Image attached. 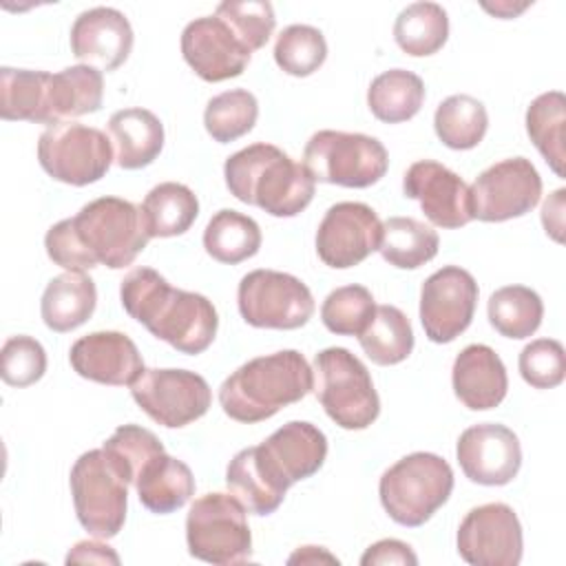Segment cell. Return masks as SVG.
Segmentation results:
<instances>
[{
  "label": "cell",
  "mask_w": 566,
  "mask_h": 566,
  "mask_svg": "<svg viewBox=\"0 0 566 566\" xmlns=\"http://www.w3.org/2000/svg\"><path fill=\"white\" fill-rule=\"evenodd\" d=\"M122 307L155 338L181 354L206 352L219 327V316L203 294L172 287L153 268L130 270L119 285Z\"/></svg>",
  "instance_id": "obj_1"
},
{
  "label": "cell",
  "mask_w": 566,
  "mask_h": 566,
  "mask_svg": "<svg viewBox=\"0 0 566 566\" xmlns=\"http://www.w3.org/2000/svg\"><path fill=\"white\" fill-rule=\"evenodd\" d=\"M314 389V371L296 349H281L252 358L232 371L219 387L226 416L237 422H261Z\"/></svg>",
  "instance_id": "obj_2"
},
{
  "label": "cell",
  "mask_w": 566,
  "mask_h": 566,
  "mask_svg": "<svg viewBox=\"0 0 566 566\" xmlns=\"http://www.w3.org/2000/svg\"><path fill=\"white\" fill-rule=\"evenodd\" d=\"M223 177L232 197L272 217H296L310 206L316 190V181L303 164L265 142L230 155Z\"/></svg>",
  "instance_id": "obj_3"
},
{
  "label": "cell",
  "mask_w": 566,
  "mask_h": 566,
  "mask_svg": "<svg viewBox=\"0 0 566 566\" xmlns=\"http://www.w3.org/2000/svg\"><path fill=\"white\" fill-rule=\"evenodd\" d=\"M449 462L429 451H416L391 464L378 484L380 504L400 526H422L451 495Z\"/></svg>",
  "instance_id": "obj_4"
},
{
  "label": "cell",
  "mask_w": 566,
  "mask_h": 566,
  "mask_svg": "<svg viewBox=\"0 0 566 566\" xmlns=\"http://www.w3.org/2000/svg\"><path fill=\"white\" fill-rule=\"evenodd\" d=\"M316 396L343 429H367L380 413V398L360 358L345 347H327L314 358Z\"/></svg>",
  "instance_id": "obj_5"
},
{
  "label": "cell",
  "mask_w": 566,
  "mask_h": 566,
  "mask_svg": "<svg viewBox=\"0 0 566 566\" xmlns=\"http://www.w3.org/2000/svg\"><path fill=\"white\" fill-rule=\"evenodd\" d=\"M241 500L232 493H206L186 515L188 553L201 562L230 566L252 555V535Z\"/></svg>",
  "instance_id": "obj_6"
},
{
  "label": "cell",
  "mask_w": 566,
  "mask_h": 566,
  "mask_svg": "<svg viewBox=\"0 0 566 566\" xmlns=\"http://www.w3.org/2000/svg\"><path fill=\"white\" fill-rule=\"evenodd\" d=\"M303 166L314 181L343 188H369L389 168L385 146L363 133L318 130L303 150Z\"/></svg>",
  "instance_id": "obj_7"
},
{
  "label": "cell",
  "mask_w": 566,
  "mask_h": 566,
  "mask_svg": "<svg viewBox=\"0 0 566 566\" xmlns=\"http://www.w3.org/2000/svg\"><path fill=\"white\" fill-rule=\"evenodd\" d=\"M73 223L97 265L102 263L111 270L130 265L150 239L142 208L119 197L88 201L73 217Z\"/></svg>",
  "instance_id": "obj_8"
},
{
  "label": "cell",
  "mask_w": 566,
  "mask_h": 566,
  "mask_svg": "<svg viewBox=\"0 0 566 566\" xmlns=\"http://www.w3.org/2000/svg\"><path fill=\"white\" fill-rule=\"evenodd\" d=\"M71 495L80 524L97 539L115 537L126 520L128 482L102 449L82 453L71 469Z\"/></svg>",
  "instance_id": "obj_9"
},
{
  "label": "cell",
  "mask_w": 566,
  "mask_h": 566,
  "mask_svg": "<svg viewBox=\"0 0 566 566\" xmlns=\"http://www.w3.org/2000/svg\"><path fill=\"white\" fill-rule=\"evenodd\" d=\"M38 161L55 181L88 186L99 181L115 161L111 137L77 122H57L38 139Z\"/></svg>",
  "instance_id": "obj_10"
},
{
  "label": "cell",
  "mask_w": 566,
  "mask_h": 566,
  "mask_svg": "<svg viewBox=\"0 0 566 566\" xmlns=\"http://www.w3.org/2000/svg\"><path fill=\"white\" fill-rule=\"evenodd\" d=\"M241 318L261 329H298L314 314V296L310 287L276 270L248 272L237 290Z\"/></svg>",
  "instance_id": "obj_11"
},
{
  "label": "cell",
  "mask_w": 566,
  "mask_h": 566,
  "mask_svg": "<svg viewBox=\"0 0 566 566\" xmlns=\"http://www.w3.org/2000/svg\"><path fill=\"white\" fill-rule=\"evenodd\" d=\"M130 396L148 418L168 429L199 420L212 402L206 378L188 369H144L130 385Z\"/></svg>",
  "instance_id": "obj_12"
},
{
  "label": "cell",
  "mask_w": 566,
  "mask_h": 566,
  "mask_svg": "<svg viewBox=\"0 0 566 566\" xmlns=\"http://www.w3.org/2000/svg\"><path fill=\"white\" fill-rule=\"evenodd\" d=\"M542 197V177L526 157L502 159L469 188L473 219L497 223L531 212Z\"/></svg>",
  "instance_id": "obj_13"
},
{
  "label": "cell",
  "mask_w": 566,
  "mask_h": 566,
  "mask_svg": "<svg viewBox=\"0 0 566 566\" xmlns=\"http://www.w3.org/2000/svg\"><path fill=\"white\" fill-rule=\"evenodd\" d=\"M252 455L268 482L287 493V489L312 478L327 458L325 433L305 420H290L279 427L261 444L252 447Z\"/></svg>",
  "instance_id": "obj_14"
},
{
  "label": "cell",
  "mask_w": 566,
  "mask_h": 566,
  "mask_svg": "<svg viewBox=\"0 0 566 566\" xmlns=\"http://www.w3.org/2000/svg\"><path fill=\"white\" fill-rule=\"evenodd\" d=\"M473 274L458 265L436 270L420 290V323L431 343L455 340L473 321L478 305Z\"/></svg>",
  "instance_id": "obj_15"
},
{
  "label": "cell",
  "mask_w": 566,
  "mask_h": 566,
  "mask_svg": "<svg viewBox=\"0 0 566 566\" xmlns=\"http://www.w3.org/2000/svg\"><path fill=\"white\" fill-rule=\"evenodd\" d=\"M458 553L471 566H517L522 559V524L502 502L471 509L458 528Z\"/></svg>",
  "instance_id": "obj_16"
},
{
  "label": "cell",
  "mask_w": 566,
  "mask_h": 566,
  "mask_svg": "<svg viewBox=\"0 0 566 566\" xmlns=\"http://www.w3.org/2000/svg\"><path fill=\"white\" fill-rule=\"evenodd\" d=\"M382 221L360 201H340L327 208L316 230L318 259L336 270H347L363 263L378 250Z\"/></svg>",
  "instance_id": "obj_17"
},
{
  "label": "cell",
  "mask_w": 566,
  "mask_h": 566,
  "mask_svg": "<svg viewBox=\"0 0 566 566\" xmlns=\"http://www.w3.org/2000/svg\"><path fill=\"white\" fill-rule=\"evenodd\" d=\"M462 473L482 486L509 484L522 467L517 436L497 422H480L464 429L455 444Z\"/></svg>",
  "instance_id": "obj_18"
},
{
  "label": "cell",
  "mask_w": 566,
  "mask_h": 566,
  "mask_svg": "<svg viewBox=\"0 0 566 566\" xmlns=\"http://www.w3.org/2000/svg\"><path fill=\"white\" fill-rule=\"evenodd\" d=\"M402 192L407 199H416L424 217L438 228L455 230L473 221L469 186L438 161H413L402 177Z\"/></svg>",
  "instance_id": "obj_19"
},
{
  "label": "cell",
  "mask_w": 566,
  "mask_h": 566,
  "mask_svg": "<svg viewBox=\"0 0 566 566\" xmlns=\"http://www.w3.org/2000/svg\"><path fill=\"white\" fill-rule=\"evenodd\" d=\"M181 55L201 80L223 82L239 77L245 71L252 53L239 42L221 18L203 15L184 27Z\"/></svg>",
  "instance_id": "obj_20"
},
{
  "label": "cell",
  "mask_w": 566,
  "mask_h": 566,
  "mask_svg": "<svg viewBox=\"0 0 566 566\" xmlns=\"http://www.w3.org/2000/svg\"><path fill=\"white\" fill-rule=\"evenodd\" d=\"M133 27L128 18L113 7H93L82 11L71 27V53L97 71H115L133 49Z\"/></svg>",
  "instance_id": "obj_21"
},
{
  "label": "cell",
  "mask_w": 566,
  "mask_h": 566,
  "mask_svg": "<svg viewBox=\"0 0 566 566\" xmlns=\"http://www.w3.org/2000/svg\"><path fill=\"white\" fill-rule=\"evenodd\" d=\"M69 360L77 376L113 387H130L146 369L137 345L122 332H93L77 338Z\"/></svg>",
  "instance_id": "obj_22"
},
{
  "label": "cell",
  "mask_w": 566,
  "mask_h": 566,
  "mask_svg": "<svg viewBox=\"0 0 566 566\" xmlns=\"http://www.w3.org/2000/svg\"><path fill=\"white\" fill-rule=\"evenodd\" d=\"M451 382L455 398L471 411L497 407L509 389L502 358L489 345H467L453 360Z\"/></svg>",
  "instance_id": "obj_23"
},
{
  "label": "cell",
  "mask_w": 566,
  "mask_h": 566,
  "mask_svg": "<svg viewBox=\"0 0 566 566\" xmlns=\"http://www.w3.org/2000/svg\"><path fill=\"white\" fill-rule=\"evenodd\" d=\"M108 137L115 164L124 170H137L159 157L164 148V124L153 111L130 106L111 115Z\"/></svg>",
  "instance_id": "obj_24"
},
{
  "label": "cell",
  "mask_w": 566,
  "mask_h": 566,
  "mask_svg": "<svg viewBox=\"0 0 566 566\" xmlns=\"http://www.w3.org/2000/svg\"><path fill=\"white\" fill-rule=\"evenodd\" d=\"M97 305V287L84 272H64L53 276L40 301V314L49 329L71 332L84 325Z\"/></svg>",
  "instance_id": "obj_25"
},
{
  "label": "cell",
  "mask_w": 566,
  "mask_h": 566,
  "mask_svg": "<svg viewBox=\"0 0 566 566\" xmlns=\"http://www.w3.org/2000/svg\"><path fill=\"white\" fill-rule=\"evenodd\" d=\"M139 502L157 515L181 509L195 495V475L190 467L166 451L153 455L135 480Z\"/></svg>",
  "instance_id": "obj_26"
},
{
  "label": "cell",
  "mask_w": 566,
  "mask_h": 566,
  "mask_svg": "<svg viewBox=\"0 0 566 566\" xmlns=\"http://www.w3.org/2000/svg\"><path fill=\"white\" fill-rule=\"evenodd\" d=\"M104 99L102 71L75 64L60 73H51L49 80V126L57 122H73L88 113H97Z\"/></svg>",
  "instance_id": "obj_27"
},
{
  "label": "cell",
  "mask_w": 566,
  "mask_h": 566,
  "mask_svg": "<svg viewBox=\"0 0 566 566\" xmlns=\"http://www.w3.org/2000/svg\"><path fill=\"white\" fill-rule=\"evenodd\" d=\"M49 80L46 71L0 69V117L7 122H31L49 126Z\"/></svg>",
  "instance_id": "obj_28"
},
{
  "label": "cell",
  "mask_w": 566,
  "mask_h": 566,
  "mask_svg": "<svg viewBox=\"0 0 566 566\" xmlns=\"http://www.w3.org/2000/svg\"><path fill=\"white\" fill-rule=\"evenodd\" d=\"M139 208L150 239H168L190 230L199 214V199L188 186L164 181L150 188Z\"/></svg>",
  "instance_id": "obj_29"
},
{
  "label": "cell",
  "mask_w": 566,
  "mask_h": 566,
  "mask_svg": "<svg viewBox=\"0 0 566 566\" xmlns=\"http://www.w3.org/2000/svg\"><path fill=\"white\" fill-rule=\"evenodd\" d=\"M424 102V82L405 69H389L376 75L367 88L371 115L385 124H400L418 115Z\"/></svg>",
  "instance_id": "obj_30"
},
{
  "label": "cell",
  "mask_w": 566,
  "mask_h": 566,
  "mask_svg": "<svg viewBox=\"0 0 566 566\" xmlns=\"http://www.w3.org/2000/svg\"><path fill=\"white\" fill-rule=\"evenodd\" d=\"M440 248L438 232L413 217H389L382 223L378 252L400 270H416L429 263Z\"/></svg>",
  "instance_id": "obj_31"
},
{
  "label": "cell",
  "mask_w": 566,
  "mask_h": 566,
  "mask_svg": "<svg viewBox=\"0 0 566 566\" xmlns=\"http://www.w3.org/2000/svg\"><path fill=\"white\" fill-rule=\"evenodd\" d=\"M203 248L214 261L237 265L259 252L261 228L252 217L223 208L208 221L203 230Z\"/></svg>",
  "instance_id": "obj_32"
},
{
  "label": "cell",
  "mask_w": 566,
  "mask_h": 566,
  "mask_svg": "<svg viewBox=\"0 0 566 566\" xmlns=\"http://www.w3.org/2000/svg\"><path fill=\"white\" fill-rule=\"evenodd\" d=\"M449 38V18L438 2L407 4L394 24L396 44L413 57L438 53Z\"/></svg>",
  "instance_id": "obj_33"
},
{
  "label": "cell",
  "mask_w": 566,
  "mask_h": 566,
  "mask_svg": "<svg viewBox=\"0 0 566 566\" xmlns=\"http://www.w3.org/2000/svg\"><path fill=\"white\" fill-rule=\"evenodd\" d=\"M433 128L447 148L471 150L484 139L489 115L480 99L464 93L449 95L436 108Z\"/></svg>",
  "instance_id": "obj_34"
},
{
  "label": "cell",
  "mask_w": 566,
  "mask_h": 566,
  "mask_svg": "<svg viewBox=\"0 0 566 566\" xmlns=\"http://www.w3.org/2000/svg\"><path fill=\"white\" fill-rule=\"evenodd\" d=\"M564 124H566V97L562 91H548L537 95L526 108V133L551 170L564 177Z\"/></svg>",
  "instance_id": "obj_35"
},
{
  "label": "cell",
  "mask_w": 566,
  "mask_h": 566,
  "mask_svg": "<svg viewBox=\"0 0 566 566\" xmlns=\"http://www.w3.org/2000/svg\"><path fill=\"white\" fill-rule=\"evenodd\" d=\"M491 327L506 338H528L544 316L539 294L526 285H504L495 290L486 305Z\"/></svg>",
  "instance_id": "obj_36"
},
{
  "label": "cell",
  "mask_w": 566,
  "mask_h": 566,
  "mask_svg": "<svg viewBox=\"0 0 566 566\" xmlns=\"http://www.w3.org/2000/svg\"><path fill=\"white\" fill-rule=\"evenodd\" d=\"M367 358L376 365H398L413 349V329L409 318L396 305H376L367 329L358 336Z\"/></svg>",
  "instance_id": "obj_37"
},
{
  "label": "cell",
  "mask_w": 566,
  "mask_h": 566,
  "mask_svg": "<svg viewBox=\"0 0 566 566\" xmlns=\"http://www.w3.org/2000/svg\"><path fill=\"white\" fill-rule=\"evenodd\" d=\"M259 117V102L245 88H230L214 95L203 111V126L219 144L248 135Z\"/></svg>",
  "instance_id": "obj_38"
},
{
  "label": "cell",
  "mask_w": 566,
  "mask_h": 566,
  "mask_svg": "<svg viewBox=\"0 0 566 566\" xmlns=\"http://www.w3.org/2000/svg\"><path fill=\"white\" fill-rule=\"evenodd\" d=\"M226 484H228L230 493L237 495L241 500V504L254 515L274 513L285 497V493L276 491L268 482L263 471L259 469V464L252 455V447L241 449L230 460V464L226 469Z\"/></svg>",
  "instance_id": "obj_39"
},
{
  "label": "cell",
  "mask_w": 566,
  "mask_h": 566,
  "mask_svg": "<svg viewBox=\"0 0 566 566\" xmlns=\"http://www.w3.org/2000/svg\"><path fill=\"white\" fill-rule=\"evenodd\" d=\"M327 57L325 35L310 24L285 27L274 44V62L294 77H307L323 66Z\"/></svg>",
  "instance_id": "obj_40"
},
{
  "label": "cell",
  "mask_w": 566,
  "mask_h": 566,
  "mask_svg": "<svg viewBox=\"0 0 566 566\" xmlns=\"http://www.w3.org/2000/svg\"><path fill=\"white\" fill-rule=\"evenodd\" d=\"M376 314V303L365 285H343L321 305L323 325L338 336H360Z\"/></svg>",
  "instance_id": "obj_41"
},
{
  "label": "cell",
  "mask_w": 566,
  "mask_h": 566,
  "mask_svg": "<svg viewBox=\"0 0 566 566\" xmlns=\"http://www.w3.org/2000/svg\"><path fill=\"white\" fill-rule=\"evenodd\" d=\"M104 455L113 464V469L128 482L135 484L142 467L157 453L164 451L159 438L139 427V424H122L113 431V436L102 444Z\"/></svg>",
  "instance_id": "obj_42"
},
{
  "label": "cell",
  "mask_w": 566,
  "mask_h": 566,
  "mask_svg": "<svg viewBox=\"0 0 566 566\" xmlns=\"http://www.w3.org/2000/svg\"><path fill=\"white\" fill-rule=\"evenodd\" d=\"M214 15L232 29L250 53L265 46L276 27L274 9L268 0H226L217 7Z\"/></svg>",
  "instance_id": "obj_43"
},
{
  "label": "cell",
  "mask_w": 566,
  "mask_h": 566,
  "mask_svg": "<svg viewBox=\"0 0 566 566\" xmlns=\"http://www.w3.org/2000/svg\"><path fill=\"white\" fill-rule=\"evenodd\" d=\"M522 378L535 389H553L566 376L564 345L555 338H537L528 343L517 358Z\"/></svg>",
  "instance_id": "obj_44"
},
{
  "label": "cell",
  "mask_w": 566,
  "mask_h": 566,
  "mask_svg": "<svg viewBox=\"0 0 566 566\" xmlns=\"http://www.w3.org/2000/svg\"><path fill=\"white\" fill-rule=\"evenodd\" d=\"M46 371L44 347L24 334L11 336L0 352V376L11 387H29Z\"/></svg>",
  "instance_id": "obj_45"
},
{
  "label": "cell",
  "mask_w": 566,
  "mask_h": 566,
  "mask_svg": "<svg viewBox=\"0 0 566 566\" xmlns=\"http://www.w3.org/2000/svg\"><path fill=\"white\" fill-rule=\"evenodd\" d=\"M44 248H46L49 259L55 265L64 268L66 272H86L97 265V261L91 256V252L82 243V239L75 230L73 217L62 219L46 230Z\"/></svg>",
  "instance_id": "obj_46"
},
{
  "label": "cell",
  "mask_w": 566,
  "mask_h": 566,
  "mask_svg": "<svg viewBox=\"0 0 566 566\" xmlns=\"http://www.w3.org/2000/svg\"><path fill=\"white\" fill-rule=\"evenodd\" d=\"M363 566H385V564H409L416 566L418 557L411 551L409 544L400 542V539H380L376 544H371L365 555L360 557Z\"/></svg>",
  "instance_id": "obj_47"
},
{
  "label": "cell",
  "mask_w": 566,
  "mask_h": 566,
  "mask_svg": "<svg viewBox=\"0 0 566 566\" xmlns=\"http://www.w3.org/2000/svg\"><path fill=\"white\" fill-rule=\"evenodd\" d=\"M66 564H119V555L102 542L84 539L69 551Z\"/></svg>",
  "instance_id": "obj_48"
},
{
  "label": "cell",
  "mask_w": 566,
  "mask_h": 566,
  "mask_svg": "<svg viewBox=\"0 0 566 566\" xmlns=\"http://www.w3.org/2000/svg\"><path fill=\"white\" fill-rule=\"evenodd\" d=\"M564 188H557L542 206V226L551 239L564 241Z\"/></svg>",
  "instance_id": "obj_49"
},
{
  "label": "cell",
  "mask_w": 566,
  "mask_h": 566,
  "mask_svg": "<svg viewBox=\"0 0 566 566\" xmlns=\"http://www.w3.org/2000/svg\"><path fill=\"white\" fill-rule=\"evenodd\" d=\"M316 562H329L338 564V559L327 553L323 546H301L294 555H290L287 564H316Z\"/></svg>",
  "instance_id": "obj_50"
}]
</instances>
